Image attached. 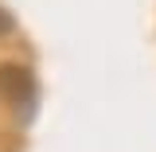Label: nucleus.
<instances>
[{
    "label": "nucleus",
    "instance_id": "obj_1",
    "mask_svg": "<svg viewBox=\"0 0 156 152\" xmlns=\"http://www.w3.org/2000/svg\"><path fill=\"white\" fill-rule=\"evenodd\" d=\"M35 74L27 70V66H16V62H4L0 66V97L8 101V105H23L27 113H31V105H35Z\"/></svg>",
    "mask_w": 156,
    "mask_h": 152
},
{
    "label": "nucleus",
    "instance_id": "obj_2",
    "mask_svg": "<svg viewBox=\"0 0 156 152\" xmlns=\"http://www.w3.org/2000/svg\"><path fill=\"white\" fill-rule=\"evenodd\" d=\"M8 31H16V16L8 8H0V35H8Z\"/></svg>",
    "mask_w": 156,
    "mask_h": 152
}]
</instances>
